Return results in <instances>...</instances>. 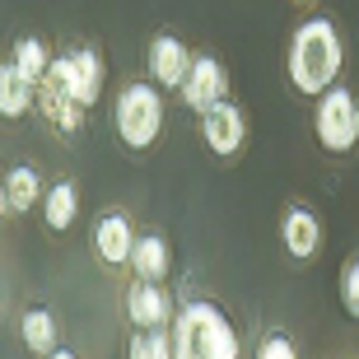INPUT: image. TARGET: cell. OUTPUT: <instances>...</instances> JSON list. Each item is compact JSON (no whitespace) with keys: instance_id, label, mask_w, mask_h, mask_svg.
<instances>
[{"instance_id":"6da1fadb","label":"cell","mask_w":359,"mask_h":359,"mask_svg":"<svg viewBox=\"0 0 359 359\" xmlns=\"http://www.w3.org/2000/svg\"><path fill=\"white\" fill-rule=\"evenodd\" d=\"M341 66H346V47H341V33H336L332 19H304L294 28L285 70H290V84L304 98H322L341 80Z\"/></svg>"},{"instance_id":"7a4b0ae2","label":"cell","mask_w":359,"mask_h":359,"mask_svg":"<svg viewBox=\"0 0 359 359\" xmlns=\"http://www.w3.org/2000/svg\"><path fill=\"white\" fill-rule=\"evenodd\" d=\"M173 359H243L233 322L210 299H187L173 313Z\"/></svg>"},{"instance_id":"3957f363","label":"cell","mask_w":359,"mask_h":359,"mask_svg":"<svg viewBox=\"0 0 359 359\" xmlns=\"http://www.w3.org/2000/svg\"><path fill=\"white\" fill-rule=\"evenodd\" d=\"M112 126H117V135H121L126 149H149L154 140H159V131H163L159 89L145 84V80H131L117 93V103H112Z\"/></svg>"},{"instance_id":"277c9868","label":"cell","mask_w":359,"mask_h":359,"mask_svg":"<svg viewBox=\"0 0 359 359\" xmlns=\"http://www.w3.org/2000/svg\"><path fill=\"white\" fill-rule=\"evenodd\" d=\"M313 135L332 154H350L359 145V98L346 84H332L318 98V107H313Z\"/></svg>"},{"instance_id":"5b68a950","label":"cell","mask_w":359,"mask_h":359,"mask_svg":"<svg viewBox=\"0 0 359 359\" xmlns=\"http://www.w3.org/2000/svg\"><path fill=\"white\" fill-rule=\"evenodd\" d=\"M47 80H56L80 107H93V103H98V93H103V56L93 52V47L61 52V56H52Z\"/></svg>"},{"instance_id":"8992f818","label":"cell","mask_w":359,"mask_h":359,"mask_svg":"<svg viewBox=\"0 0 359 359\" xmlns=\"http://www.w3.org/2000/svg\"><path fill=\"white\" fill-rule=\"evenodd\" d=\"M201 140H205V149H210L215 159H233L243 149V140H248V112H243L238 103H215L210 112H201Z\"/></svg>"},{"instance_id":"52a82bcc","label":"cell","mask_w":359,"mask_h":359,"mask_svg":"<svg viewBox=\"0 0 359 359\" xmlns=\"http://www.w3.org/2000/svg\"><path fill=\"white\" fill-rule=\"evenodd\" d=\"M224 98H229L224 66H219L210 52H196L191 56V70H187V80H182V103L191 107V112H210V107L224 103Z\"/></svg>"},{"instance_id":"ba28073f","label":"cell","mask_w":359,"mask_h":359,"mask_svg":"<svg viewBox=\"0 0 359 359\" xmlns=\"http://www.w3.org/2000/svg\"><path fill=\"white\" fill-rule=\"evenodd\" d=\"M173 294L163 290L159 280H135L131 290H126V318H131V327H140V332H154V327H168L173 322Z\"/></svg>"},{"instance_id":"9c48e42d","label":"cell","mask_w":359,"mask_h":359,"mask_svg":"<svg viewBox=\"0 0 359 359\" xmlns=\"http://www.w3.org/2000/svg\"><path fill=\"white\" fill-rule=\"evenodd\" d=\"M93 257L103 262V266H126L135 252V224L126 219L121 210H107L93 219Z\"/></svg>"},{"instance_id":"30bf717a","label":"cell","mask_w":359,"mask_h":359,"mask_svg":"<svg viewBox=\"0 0 359 359\" xmlns=\"http://www.w3.org/2000/svg\"><path fill=\"white\" fill-rule=\"evenodd\" d=\"M191 56H196V52H187L182 38L159 33V38H149L145 66H149V75H154V84H163V89H182L187 70H191Z\"/></svg>"},{"instance_id":"8fae6325","label":"cell","mask_w":359,"mask_h":359,"mask_svg":"<svg viewBox=\"0 0 359 359\" xmlns=\"http://www.w3.org/2000/svg\"><path fill=\"white\" fill-rule=\"evenodd\" d=\"M280 243L294 262H313L322 252V219L308 205H285L280 215Z\"/></svg>"},{"instance_id":"7c38bea8","label":"cell","mask_w":359,"mask_h":359,"mask_svg":"<svg viewBox=\"0 0 359 359\" xmlns=\"http://www.w3.org/2000/svg\"><path fill=\"white\" fill-rule=\"evenodd\" d=\"M38 107H42V117L52 121L61 135H75L84 126V112H89V107H80L56 80H42L38 84Z\"/></svg>"},{"instance_id":"4fadbf2b","label":"cell","mask_w":359,"mask_h":359,"mask_svg":"<svg viewBox=\"0 0 359 359\" xmlns=\"http://www.w3.org/2000/svg\"><path fill=\"white\" fill-rule=\"evenodd\" d=\"M75 219H80V191H75L70 177H61V182H52L42 191V224L52 233H66Z\"/></svg>"},{"instance_id":"5bb4252c","label":"cell","mask_w":359,"mask_h":359,"mask_svg":"<svg viewBox=\"0 0 359 359\" xmlns=\"http://www.w3.org/2000/svg\"><path fill=\"white\" fill-rule=\"evenodd\" d=\"M33 103H38V84L28 80L14 61H5V66H0V117L14 121V117H24Z\"/></svg>"},{"instance_id":"9a60e30c","label":"cell","mask_w":359,"mask_h":359,"mask_svg":"<svg viewBox=\"0 0 359 359\" xmlns=\"http://www.w3.org/2000/svg\"><path fill=\"white\" fill-rule=\"evenodd\" d=\"M131 266H135V280H159L173 271V252H168V238L163 233H145L135 238V252H131Z\"/></svg>"},{"instance_id":"2e32d148","label":"cell","mask_w":359,"mask_h":359,"mask_svg":"<svg viewBox=\"0 0 359 359\" xmlns=\"http://www.w3.org/2000/svg\"><path fill=\"white\" fill-rule=\"evenodd\" d=\"M19 336H24V346L33 355H52L61 346V327H56V313L52 308H28L24 318H19Z\"/></svg>"},{"instance_id":"e0dca14e","label":"cell","mask_w":359,"mask_h":359,"mask_svg":"<svg viewBox=\"0 0 359 359\" xmlns=\"http://www.w3.org/2000/svg\"><path fill=\"white\" fill-rule=\"evenodd\" d=\"M5 191H10V210H14V215H28V210H33V205L42 201L38 168H28V163H14L10 173H5Z\"/></svg>"},{"instance_id":"ac0fdd59","label":"cell","mask_w":359,"mask_h":359,"mask_svg":"<svg viewBox=\"0 0 359 359\" xmlns=\"http://www.w3.org/2000/svg\"><path fill=\"white\" fill-rule=\"evenodd\" d=\"M10 61L24 70L33 84H42V80H47V70H52V52H47V42H42V38H19Z\"/></svg>"},{"instance_id":"d6986e66","label":"cell","mask_w":359,"mask_h":359,"mask_svg":"<svg viewBox=\"0 0 359 359\" xmlns=\"http://www.w3.org/2000/svg\"><path fill=\"white\" fill-rule=\"evenodd\" d=\"M126 359H173V332H168V327H154V332L131 336Z\"/></svg>"},{"instance_id":"ffe728a7","label":"cell","mask_w":359,"mask_h":359,"mask_svg":"<svg viewBox=\"0 0 359 359\" xmlns=\"http://www.w3.org/2000/svg\"><path fill=\"white\" fill-rule=\"evenodd\" d=\"M341 308L346 318H359V252L341 266Z\"/></svg>"},{"instance_id":"44dd1931","label":"cell","mask_w":359,"mask_h":359,"mask_svg":"<svg viewBox=\"0 0 359 359\" xmlns=\"http://www.w3.org/2000/svg\"><path fill=\"white\" fill-rule=\"evenodd\" d=\"M252 359H299V346H294L285 332H266L257 341V355Z\"/></svg>"},{"instance_id":"7402d4cb","label":"cell","mask_w":359,"mask_h":359,"mask_svg":"<svg viewBox=\"0 0 359 359\" xmlns=\"http://www.w3.org/2000/svg\"><path fill=\"white\" fill-rule=\"evenodd\" d=\"M5 215H14V210H10V191H5V177H0V219H5Z\"/></svg>"},{"instance_id":"603a6c76","label":"cell","mask_w":359,"mask_h":359,"mask_svg":"<svg viewBox=\"0 0 359 359\" xmlns=\"http://www.w3.org/2000/svg\"><path fill=\"white\" fill-rule=\"evenodd\" d=\"M42 359H80V355H75V350H66V346H56L52 355H42Z\"/></svg>"},{"instance_id":"cb8c5ba5","label":"cell","mask_w":359,"mask_h":359,"mask_svg":"<svg viewBox=\"0 0 359 359\" xmlns=\"http://www.w3.org/2000/svg\"><path fill=\"white\" fill-rule=\"evenodd\" d=\"M299 5H308V0H299Z\"/></svg>"}]
</instances>
